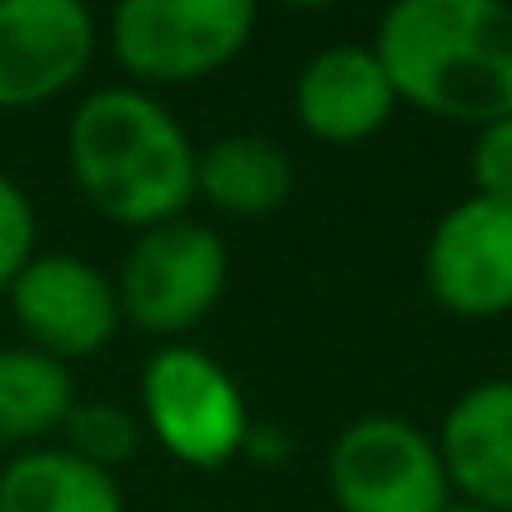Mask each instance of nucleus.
<instances>
[{
    "label": "nucleus",
    "instance_id": "obj_1",
    "mask_svg": "<svg viewBox=\"0 0 512 512\" xmlns=\"http://www.w3.org/2000/svg\"><path fill=\"white\" fill-rule=\"evenodd\" d=\"M372 51L397 106L472 131L512 116V6L502 0H397Z\"/></svg>",
    "mask_w": 512,
    "mask_h": 512
},
{
    "label": "nucleus",
    "instance_id": "obj_2",
    "mask_svg": "<svg viewBox=\"0 0 512 512\" xmlns=\"http://www.w3.org/2000/svg\"><path fill=\"white\" fill-rule=\"evenodd\" d=\"M66 166L91 211L131 231L176 221L196 201V146L141 86H106L76 106Z\"/></svg>",
    "mask_w": 512,
    "mask_h": 512
},
{
    "label": "nucleus",
    "instance_id": "obj_3",
    "mask_svg": "<svg viewBox=\"0 0 512 512\" xmlns=\"http://www.w3.org/2000/svg\"><path fill=\"white\" fill-rule=\"evenodd\" d=\"M141 432L196 472H221L246 457L251 407L236 377L191 342H166L141 372Z\"/></svg>",
    "mask_w": 512,
    "mask_h": 512
},
{
    "label": "nucleus",
    "instance_id": "obj_4",
    "mask_svg": "<svg viewBox=\"0 0 512 512\" xmlns=\"http://www.w3.org/2000/svg\"><path fill=\"white\" fill-rule=\"evenodd\" d=\"M226 277H231V251L216 226L176 216L151 231H136L116 277L121 322H131L146 337L181 342L216 312Z\"/></svg>",
    "mask_w": 512,
    "mask_h": 512
},
{
    "label": "nucleus",
    "instance_id": "obj_5",
    "mask_svg": "<svg viewBox=\"0 0 512 512\" xmlns=\"http://www.w3.org/2000/svg\"><path fill=\"white\" fill-rule=\"evenodd\" d=\"M111 56L146 86H191L226 71L251 31V0H126L111 11Z\"/></svg>",
    "mask_w": 512,
    "mask_h": 512
},
{
    "label": "nucleus",
    "instance_id": "obj_6",
    "mask_svg": "<svg viewBox=\"0 0 512 512\" xmlns=\"http://www.w3.org/2000/svg\"><path fill=\"white\" fill-rule=\"evenodd\" d=\"M337 512H442L452 502L432 432L407 417H357L327 452Z\"/></svg>",
    "mask_w": 512,
    "mask_h": 512
},
{
    "label": "nucleus",
    "instance_id": "obj_7",
    "mask_svg": "<svg viewBox=\"0 0 512 512\" xmlns=\"http://www.w3.org/2000/svg\"><path fill=\"white\" fill-rule=\"evenodd\" d=\"M6 297H11V317L26 347L66 367L81 357H96L121 327L116 282L96 262L71 251H36Z\"/></svg>",
    "mask_w": 512,
    "mask_h": 512
},
{
    "label": "nucleus",
    "instance_id": "obj_8",
    "mask_svg": "<svg viewBox=\"0 0 512 512\" xmlns=\"http://www.w3.org/2000/svg\"><path fill=\"white\" fill-rule=\"evenodd\" d=\"M422 282L432 302L462 322L512 312V206L462 196L447 206L422 251Z\"/></svg>",
    "mask_w": 512,
    "mask_h": 512
},
{
    "label": "nucleus",
    "instance_id": "obj_9",
    "mask_svg": "<svg viewBox=\"0 0 512 512\" xmlns=\"http://www.w3.org/2000/svg\"><path fill=\"white\" fill-rule=\"evenodd\" d=\"M96 16L81 0H0V111L66 96L96 56Z\"/></svg>",
    "mask_w": 512,
    "mask_h": 512
},
{
    "label": "nucleus",
    "instance_id": "obj_10",
    "mask_svg": "<svg viewBox=\"0 0 512 512\" xmlns=\"http://www.w3.org/2000/svg\"><path fill=\"white\" fill-rule=\"evenodd\" d=\"M292 111L307 136L327 146H357L387 131L397 91L372 46H327L297 71Z\"/></svg>",
    "mask_w": 512,
    "mask_h": 512
},
{
    "label": "nucleus",
    "instance_id": "obj_11",
    "mask_svg": "<svg viewBox=\"0 0 512 512\" xmlns=\"http://www.w3.org/2000/svg\"><path fill=\"white\" fill-rule=\"evenodd\" d=\"M432 442L452 497L512 512V377H487L457 392Z\"/></svg>",
    "mask_w": 512,
    "mask_h": 512
},
{
    "label": "nucleus",
    "instance_id": "obj_12",
    "mask_svg": "<svg viewBox=\"0 0 512 512\" xmlns=\"http://www.w3.org/2000/svg\"><path fill=\"white\" fill-rule=\"evenodd\" d=\"M297 166L272 136H221L196 151V196L236 221L272 216L292 201Z\"/></svg>",
    "mask_w": 512,
    "mask_h": 512
},
{
    "label": "nucleus",
    "instance_id": "obj_13",
    "mask_svg": "<svg viewBox=\"0 0 512 512\" xmlns=\"http://www.w3.org/2000/svg\"><path fill=\"white\" fill-rule=\"evenodd\" d=\"M0 512H126V497L116 472L66 447H31L0 467Z\"/></svg>",
    "mask_w": 512,
    "mask_h": 512
},
{
    "label": "nucleus",
    "instance_id": "obj_14",
    "mask_svg": "<svg viewBox=\"0 0 512 512\" xmlns=\"http://www.w3.org/2000/svg\"><path fill=\"white\" fill-rule=\"evenodd\" d=\"M76 377L66 362L36 347H0V447L31 452L56 437L76 407Z\"/></svg>",
    "mask_w": 512,
    "mask_h": 512
},
{
    "label": "nucleus",
    "instance_id": "obj_15",
    "mask_svg": "<svg viewBox=\"0 0 512 512\" xmlns=\"http://www.w3.org/2000/svg\"><path fill=\"white\" fill-rule=\"evenodd\" d=\"M61 437H66V452H76V457L116 472L121 462L136 457V447H141L146 432H141V417H131L116 402H76L71 417H66V427H61Z\"/></svg>",
    "mask_w": 512,
    "mask_h": 512
},
{
    "label": "nucleus",
    "instance_id": "obj_16",
    "mask_svg": "<svg viewBox=\"0 0 512 512\" xmlns=\"http://www.w3.org/2000/svg\"><path fill=\"white\" fill-rule=\"evenodd\" d=\"M36 236H41V226H36L31 196L21 191V181L0 171V292H11V282L31 267Z\"/></svg>",
    "mask_w": 512,
    "mask_h": 512
},
{
    "label": "nucleus",
    "instance_id": "obj_17",
    "mask_svg": "<svg viewBox=\"0 0 512 512\" xmlns=\"http://www.w3.org/2000/svg\"><path fill=\"white\" fill-rule=\"evenodd\" d=\"M467 181H472V196L512 206V116H502V121L472 131Z\"/></svg>",
    "mask_w": 512,
    "mask_h": 512
},
{
    "label": "nucleus",
    "instance_id": "obj_18",
    "mask_svg": "<svg viewBox=\"0 0 512 512\" xmlns=\"http://www.w3.org/2000/svg\"><path fill=\"white\" fill-rule=\"evenodd\" d=\"M442 512H492V507H477V502H462V497H452Z\"/></svg>",
    "mask_w": 512,
    "mask_h": 512
}]
</instances>
